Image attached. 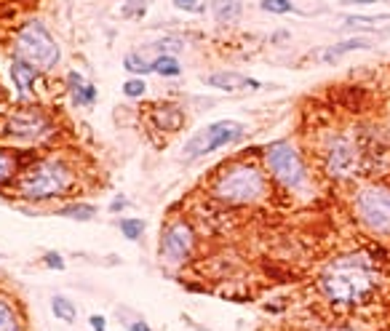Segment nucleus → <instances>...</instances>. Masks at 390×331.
<instances>
[{
    "label": "nucleus",
    "mask_w": 390,
    "mask_h": 331,
    "mask_svg": "<svg viewBox=\"0 0 390 331\" xmlns=\"http://www.w3.org/2000/svg\"><path fill=\"white\" fill-rule=\"evenodd\" d=\"M121 233L126 235L129 241H139V238L145 235V222L126 217V219H121Z\"/></svg>",
    "instance_id": "obj_22"
},
{
    "label": "nucleus",
    "mask_w": 390,
    "mask_h": 331,
    "mask_svg": "<svg viewBox=\"0 0 390 331\" xmlns=\"http://www.w3.org/2000/svg\"><path fill=\"white\" fill-rule=\"evenodd\" d=\"M13 174H16V163L6 150H0V184L8 182Z\"/></svg>",
    "instance_id": "obj_23"
},
{
    "label": "nucleus",
    "mask_w": 390,
    "mask_h": 331,
    "mask_svg": "<svg viewBox=\"0 0 390 331\" xmlns=\"http://www.w3.org/2000/svg\"><path fill=\"white\" fill-rule=\"evenodd\" d=\"M208 86L211 88H220V91H252V88H259L262 83L259 80H252L241 73H214L208 75Z\"/></svg>",
    "instance_id": "obj_12"
},
{
    "label": "nucleus",
    "mask_w": 390,
    "mask_h": 331,
    "mask_svg": "<svg viewBox=\"0 0 390 331\" xmlns=\"http://www.w3.org/2000/svg\"><path fill=\"white\" fill-rule=\"evenodd\" d=\"M265 163H268L270 174H273L286 190L302 193L307 187L305 166H302L297 150H294L289 142H276V145H270L268 152H265Z\"/></svg>",
    "instance_id": "obj_6"
},
{
    "label": "nucleus",
    "mask_w": 390,
    "mask_h": 331,
    "mask_svg": "<svg viewBox=\"0 0 390 331\" xmlns=\"http://www.w3.org/2000/svg\"><path fill=\"white\" fill-rule=\"evenodd\" d=\"M75 182V171L61 158H43L35 166H30L13 184L16 195L32 200V203H46L54 198L64 195Z\"/></svg>",
    "instance_id": "obj_2"
},
{
    "label": "nucleus",
    "mask_w": 390,
    "mask_h": 331,
    "mask_svg": "<svg viewBox=\"0 0 390 331\" xmlns=\"http://www.w3.org/2000/svg\"><path fill=\"white\" fill-rule=\"evenodd\" d=\"M361 49H372V43L369 40H364V37H353V40H342V43H337V46H329L326 51H321V59L324 61H337L340 56H345V54H350V51H361Z\"/></svg>",
    "instance_id": "obj_16"
},
{
    "label": "nucleus",
    "mask_w": 390,
    "mask_h": 331,
    "mask_svg": "<svg viewBox=\"0 0 390 331\" xmlns=\"http://www.w3.org/2000/svg\"><path fill=\"white\" fill-rule=\"evenodd\" d=\"M43 262H46V267H51V270H64V259H61L57 251H49V254L43 257Z\"/></svg>",
    "instance_id": "obj_26"
},
{
    "label": "nucleus",
    "mask_w": 390,
    "mask_h": 331,
    "mask_svg": "<svg viewBox=\"0 0 390 331\" xmlns=\"http://www.w3.org/2000/svg\"><path fill=\"white\" fill-rule=\"evenodd\" d=\"M262 11L289 13V11H294V6H292V0H262Z\"/></svg>",
    "instance_id": "obj_25"
},
{
    "label": "nucleus",
    "mask_w": 390,
    "mask_h": 331,
    "mask_svg": "<svg viewBox=\"0 0 390 331\" xmlns=\"http://www.w3.org/2000/svg\"><path fill=\"white\" fill-rule=\"evenodd\" d=\"M211 193L225 203H256L268 195V179L254 163H238L217 176Z\"/></svg>",
    "instance_id": "obj_3"
},
{
    "label": "nucleus",
    "mask_w": 390,
    "mask_h": 331,
    "mask_svg": "<svg viewBox=\"0 0 390 331\" xmlns=\"http://www.w3.org/2000/svg\"><path fill=\"white\" fill-rule=\"evenodd\" d=\"M123 67L129 70V73H136V75H147L153 73V61H147L142 54H126V59H123Z\"/></svg>",
    "instance_id": "obj_21"
},
{
    "label": "nucleus",
    "mask_w": 390,
    "mask_h": 331,
    "mask_svg": "<svg viewBox=\"0 0 390 331\" xmlns=\"http://www.w3.org/2000/svg\"><path fill=\"white\" fill-rule=\"evenodd\" d=\"M244 11V3L241 0H211V13L214 19L228 25V22H235Z\"/></svg>",
    "instance_id": "obj_17"
},
{
    "label": "nucleus",
    "mask_w": 390,
    "mask_h": 331,
    "mask_svg": "<svg viewBox=\"0 0 390 331\" xmlns=\"http://www.w3.org/2000/svg\"><path fill=\"white\" fill-rule=\"evenodd\" d=\"M150 123L160 128V131H169V134H177L184 126V112L177 107V104H155L150 110Z\"/></svg>",
    "instance_id": "obj_11"
},
{
    "label": "nucleus",
    "mask_w": 390,
    "mask_h": 331,
    "mask_svg": "<svg viewBox=\"0 0 390 331\" xmlns=\"http://www.w3.org/2000/svg\"><path fill=\"white\" fill-rule=\"evenodd\" d=\"M51 313L59 320H64V323H75V318H78V310H75L73 299H67V296H54L51 299Z\"/></svg>",
    "instance_id": "obj_18"
},
{
    "label": "nucleus",
    "mask_w": 390,
    "mask_h": 331,
    "mask_svg": "<svg viewBox=\"0 0 390 331\" xmlns=\"http://www.w3.org/2000/svg\"><path fill=\"white\" fill-rule=\"evenodd\" d=\"M355 214L366 230L377 235H390V187H364L355 195Z\"/></svg>",
    "instance_id": "obj_7"
},
{
    "label": "nucleus",
    "mask_w": 390,
    "mask_h": 331,
    "mask_svg": "<svg viewBox=\"0 0 390 331\" xmlns=\"http://www.w3.org/2000/svg\"><path fill=\"white\" fill-rule=\"evenodd\" d=\"M37 75H40V70H35L32 64H27V61H22V59H13L11 78H13V86H16V94H19V97H27V94H30V88L35 86Z\"/></svg>",
    "instance_id": "obj_14"
},
{
    "label": "nucleus",
    "mask_w": 390,
    "mask_h": 331,
    "mask_svg": "<svg viewBox=\"0 0 390 331\" xmlns=\"http://www.w3.org/2000/svg\"><path fill=\"white\" fill-rule=\"evenodd\" d=\"M3 134L19 139V142H40L49 134H54V123L49 121L46 112L35 107H22L8 115V121L3 123Z\"/></svg>",
    "instance_id": "obj_8"
},
{
    "label": "nucleus",
    "mask_w": 390,
    "mask_h": 331,
    "mask_svg": "<svg viewBox=\"0 0 390 331\" xmlns=\"http://www.w3.org/2000/svg\"><path fill=\"white\" fill-rule=\"evenodd\" d=\"M67 91L73 97L75 107H88L97 102V88L91 86L81 73H67Z\"/></svg>",
    "instance_id": "obj_13"
},
{
    "label": "nucleus",
    "mask_w": 390,
    "mask_h": 331,
    "mask_svg": "<svg viewBox=\"0 0 390 331\" xmlns=\"http://www.w3.org/2000/svg\"><path fill=\"white\" fill-rule=\"evenodd\" d=\"M0 331H25L19 307L3 294H0Z\"/></svg>",
    "instance_id": "obj_15"
},
{
    "label": "nucleus",
    "mask_w": 390,
    "mask_h": 331,
    "mask_svg": "<svg viewBox=\"0 0 390 331\" xmlns=\"http://www.w3.org/2000/svg\"><path fill=\"white\" fill-rule=\"evenodd\" d=\"M153 73L163 75V78H177V75L182 73V64L177 61L174 54H160L158 59L153 61Z\"/></svg>",
    "instance_id": "obj_20"
},
{
    "label": "nucleus",
    "mask_w": 390,
    "mask_h": 331,
    "mask_svg": "<svg viewBox=\"0 0 390 331\" xmlns=\"http://www.w3.org/2000/svg\"><path fill=\"white\" fill-rule=\"evenodd\" d=\"M88 323H91V329L94 331H107V318H105V315H91Z\"/></svg>",
    "instance_id": "obj_27"
},
{
    "label": "nucleus",
    "mask_w": 390,
    "mask_h": 331,
    "mask_svg": "<svg viewBox=\"0 0 390 331\" xmlns=\"http://www.w3.org/2000/svg\"><path fill=\"white\" fill-rule=\"evenodd\" d=\"M195 235L187 222H174L160 235V257L166 265H182L193 254Z\"/></svg>",
    "instance_id": "obj_9"
},
{
    "label": "nucleus",
    "mask_w": 390,
    "mask_h": 331,
    "mask_svg": "<svg viewBox=\"0 0 390 331\" xmlns=\"http://www.w3.org/2000/svg\"><path fill=\"white\" fill-rule=\"evenodd\" d=\"M123 94H126V97H131V99L145 97L147 83L142 80V78H131V80H126V83H123Z\"/></svg>",
    "instance_id": "obj_24"
},
{
    "label": "nucleus",
    "mask_w": 390,
    "mask_h": 331,
    "mask_svg": "<svg viewBox=\"0 0 390 331\" xmlns=\"http://www.w3.org/2000/svg\"><path fill=\"white\" fill-rule=\"evenodd\" d=\"M326 171L337 179H345L355 171V148L350 145V139L345 136H334L326 150Z\"/></svg>",
    "instance_id": "obj_10"
},
{
    "label": "nucleus",
    "mask_w": 390,
    "mask_h": 331,
    "mask_svg": "<svg viewBox=\"0 0 390 331\" xmlns=\"http://www.w3.org/2000/svg\"><path fill=\"white\" fill-rule=\"evenodd\" d=\"M57 214H59V217H67V219H75V222H88V219H94L97 209L88 206V203H67V206H61Z\"/></svg>",
    "instance_id": "obj_19"
},
{
    "label": "nucleus",
    "mask_w": 390,
    "mask_h": 331,
    "mask_svg": "<svg viewBox=\"0 0 390 331\" xmlns=\"http://www.w3.org/2000/svg\"><path fill=\"white\" fill-rule=\"evenodd\" d=\"M129 331H153V329H150V326H147L145 320H134V323H131V326H129Z\"/></svg>",
    "instance_id": "obj_29"
},
{
    "label": "nucleus",
    "mask_w": 390,
    "mask_h": 331,
    "mask_svg": "<svg viewBox=\"0 0 390 331\" xmlns=\"http://www.w3.org/2000/svg\"><path fill=\"white\" fill-rule=\"evenodd\" d=\"M379 281L377 267L364 254H345L324 267L318 286L334 305H361L374 294Z\"/></svg>",
    "instance_id": "obj_1"
},
{
    "label": "nucleus",
    "mask_w": 390,
    "mask_h": 331,
    "mask_svg": "<svg viewBox=\"0 0 390 331\" xmlns=\"http://www.w3.org/2000/svg\"><path fill=\"white\" fill-rule=\"evenodd\" d=\"M244 136V126L235 121H214L203 126L201 131H195L187 145H184L182 158L184 160H198L203 155H211L217 150L228 148V145H235L238 139Z\"/></svg>",
    "instance_id": "obj_5"
},
{
    "label": "nucleus",
    "mask_w": 390,
    "mask_h": 331,
    "mask_svg": "<svg viewBox=\"0 0 390 331\" xmlns=\"http://www.w3.org/2000/svg\"><path fill=\"white\" fill-rule=\"evenodd\" d=\"M110 209H112V211H121V209H126V198H123V195H118V198H115V200H112V203H110Z\"/></svg>",
    "instance_id": "obj_30"
},
{
    "label": "nucleus",
    "mask_w": 390,
    "mask_h": 331,
    "mask_svg": "<svg viewBox=\"0 0 390 331\" xmlns=\"http://www.w3.org/2000/svg\"><path fill=\"white\" fill-rule=\"evenodd\" d=\"M13 51H16V59L32 64L40 73L43 70H54L59 64V56H61V51L57 46V40L51 37L49 27L43 25V22H37V19L27 22L19 30L16 43H13Z\"/></svg>",
    "instance_id": "obj_4"
},
{
    "label": "nucleus",
    "mask_w": 390,
    "mask_h": 331,
    "mask_svg": "<svg viewBox=\"0 0 390 331\" xmlns=\"http://www.w3.org/2000/svg\"><path fill=\"white\" fill-rule=\"evenodd\" d=\"M345 3H350V6H374L379 0H345Z\"/></svg>",
    "instance_id": "obj_31"
},
{
    "label": "nucleus",
    "mask_w": 390,
    "mask_h": 331,
    "mask_svg": "<svg viewBox=\"0 0 390 331\" xmlns=\"http://www.w3.org/2000/svg\"><path fill=\"white\" fill-rule=\"evenodd\" d=\"M174 6L179 11H193V8H198V0H174Z\"/></svg>",
    "instance_id": "obj_28"
}]
</instances>
